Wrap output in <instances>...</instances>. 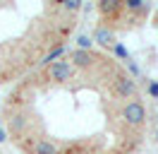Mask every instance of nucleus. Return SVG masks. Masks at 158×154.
<instances>
[{
  "label": "nucleus",
  "instance_id": "obj_9",
  "mask_svg": "<svg viewBox=\"0 0 158 154\" xmlns=\"http://www.w3.org/2000/svg\"><path fill=\"white\" fill-rule=\"evenodd\" d=\"M62 53H65V46H58V48H53V51H50L48 56H46L43 60H41V63H43V65H53V63H55V60H58V58L62 56Z\"/></svg>",
  "mask_w": 158,
  "mask_h": 154
},
{
  "label": "nucleus",
  "instance_id": "obj_6",
  "mask_svg": "<svg viewBox=\"0 0 158 154\" xmlns=\"http://www.w3.org/2000/svg\"><path fill=\"white\" fill-rule=\"evenodd\" d=\"M98 58L94 56L91 51H81V48H74L72 53H69V63L74 65V70L77 67H91L94 63H96Z\"/></svg>",
  "mask_w": 158,
  "mask_h": 154
},
{
  "label": "nucleus",
  "instance_id": "obj_5",
  "mask_svg": "<svg viewBox=\"0 0 158 154\" xmlns=\"http://www.w3.org/2000/svg\"><path fill=\"white\" fill-rule=\"evenodd\" d=\"M96 10H98V15L106 19V22H113V19H118L120 15H122L125 2H120V0H101L98 5H96Z\"/></svg>",
  "mask_w": 158,
  "mask_h": 154
},
{
  "label": "nucleus",
  "instance_id": "obj_7",
  "mask_svg": "<svg viewBox=\"0 0 158 154\" xmlns=\"http://www.w3.org/2000/svg\"><path fill=\"white\" fill-rule=\"evenodd\" d=\"M31 154H60V149L55 147V142H50V140H46V137H41V140L34 142Z\"/></svg>",
  "mask_w": 158,
  "mask_h": 154
},
{
  "label": "nucleus",
  "instance_id": "obj_12",
  "mask_svg": "<svg viewBox=\"0 0 158 154\" xmlns=\"http://www.w3.org/2000/svg\"><path fill=\"white\" fill-rule=\"evenodd\" d=\"M113 53H115L118 58H122V60H129V56H127V51H125V46H122V43H115Z\"/></svg>",
  "mask_w": 158,
  "mask_h": 154
},
{
  "label": "nucleus",
  "instance_id": "obj_3",
  "mask_svg": "<svg viewBox=\"0 0 158 154\" xmlns=\"http://www.w3.org/2000/svg\"><path fill=\"white\" fill-rule=\"evenodd\" d=\"M48 75L53 82H69L72 77H74V65L69 63V60H55L53 65H48Z\"/></svg>",
  "mask_w": 158,
  "mask_h": 154
},
{
  "label": "nucleus",
  "instance_id": "obj_14",
  "mask_svg": "<svg viewBox=\"0 0 158 154\" xmlns=\"http://www.w3.org/2000/svg\"><path fill=\"white\" fill-rule=\"evenodd\" d=\"M2 140H5V133H2V128H0V142H2Z\"/></svg>",
  "mask_w": 158,
  "mask_h": 154
},
{
  "label": "nucleus",
  "instance_id": "obj_4",
  "mask_svg": "<svg viewBox=\"0 0 158 154\" xmlns=\"http://www.w3.org/2000/svg\"><path fill=\"white\" fill-rule=\"evenodd\" d=\"M94 43H98L101 48L113 51V48H115V43H118L113 27H108V24H98V27L94 29Z\"/></svg>",
  "mask_w": 158,
  "mask_h": 154
},
{
  "label": "nucleus",
  "instance_id": "obj_11",
  "mask_svg": "<svg viewBox=\"0 0 158 154\" xmlns=\"http://www.w3.org/2000/svg\"><path fill=\"white\" fill-rule=\"evenodd\" d=\"M77 43H79V48H81V51H91V46H94V41H91L89 36H79Z\"/></svg>",
  "mask_w": 158,
  "mask_h": 154
},
{
  "label": "nucleus",
  "instance_id": "obj_13",
  "mask_svg": "<svg viewBox=\"0 0 158 154\" xmlns=\"http://www.w3.org/2000/svg\"><path fill=\"white\" fill-rule=\"evenodd\" d=\"M148 92L153 96H158V82H151V84H148Z\"/></svg>",
  "mask_w": 158,
  "mask_h": 154
},
{
  "label": "nucleus",
  "instance_id": "obj_8",
  "mask_svg": "<svg viewBox=\"0 0 158 154\" xmlns=\"http://www.w3.org/2000/svg\"><path fill=\"white\" fill-rule=\"evenodd\" d=\"M125 10H129L132 15H146L148 2H144V0H125Z\"/></svg>",
  "mask_w": 158,
  "mask_h": 154
},
{
  "label": "nucleus",
  "instance_id": "obj_10",
  "mask_svg": "<svg viewBox=\"0 0 158 154\" xmlns=\"http://www.w3.org/2000/svg\"><path fill=\"white\" fill-rule=\"evenodd\" d=\"M62 7L69 10V12H77V10L81 7V2H79V0H62Z\"/></svg>",
  "mask_w": 158,
  "mask_h": 154
},
{
  "label": "nucleus",
  "instance_id": "obj_15",
  "mask_svg": "<svg viewBox=\"0 0 158 154\" xmlns=\"http://www.w3.org/2000/svg\"><path fill=\"white\" fill-rule=\"evenodd\" d=\"M74 154H89V152H74Z\"/></svg>",
  "mask_w": 158,
  "mask_h": 154
},
{
  "label": "nucleus",
  "instance_id": "obj_1",
  "mask_svg": "<svg viewBox=\"0 0 158 154\" xmlns=\"http://www.w3.org/2000/svg\"><path fill=\"white\" fill-rule=\"evenodd\" d=\"M122 120L129 125V128H141V125L146 123V106L141 99H132L127 104L122 106Z\"/></svg>",
  "mask_w": 158,
  "mask_h": 154
},
{
  "label": "nucleus",
  "instance_id": "obj_2",
  "mask_svg": "<svg viewBox=\"0 0 158 154\" xmlns=\"http://www.w3.org/2000/svg\"><path fill=\"white\" fill-rule=\"evenodd\" d=\"M113 94L120 96V99H139L137 96V82H134V77L125 75V72H118L115 79H113Z\"/></svg>",
  "mask_w": 158,
  "mask_h": 154
}]
</instances>
